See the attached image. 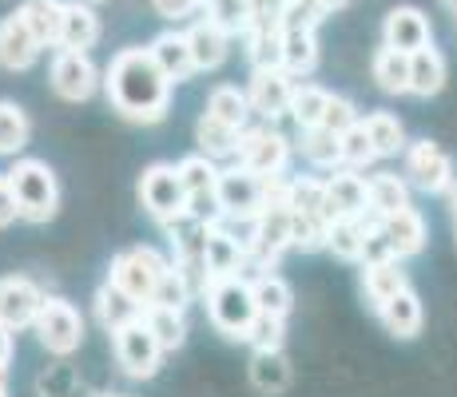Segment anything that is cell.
I'll return each instance as SVG.
<instances>
[{
    "label": "cell",
    "mask_w": 457,
    "mask_h": 397,
    "mask_svg": "<svg viewBox=\"0 0 457 397\" xmlns=\"http://www.w3.org/2000/svg\"><path fill=\"white\" fill-rule=\"evenodd\" d=\"M104 92L108 103L131 123H160L171 108V79L160 72L147 48H124L112 56L108 72H104Z\"/></svg>",
    "instance_id": "1"
},
{
    "label": "cell",
    "mask_w": 457,
    "mask_h": 397,
    "mask_svg": "<svg viewBox=\"0 0 457 397\" xmlns=\"http://www.w3.org/2000/svg\"><path fill=\"white\" fill-rule=\"evenodd\" d=\"M8 187H12L16 211L24 223H48L60 211V187H56V171L44 159H16L8 167Z\"/></svg>",
    "instance_id": "2"
},
{
    "label": "cell",
    "mask_w": 457,
    "mask_h": 397,
    "mask_svg": "<svg viewBox=\"0 0 457 397\" xmlns=\"http://www.w3.org/2000/svg\"><path fill=\"white\" fill-rule=\"evenodd\" d=\"M207 298V314L215 322L219 334L227 338H243L254 318V294H251V282L243 275H227V278H211L204 286Z\"/></svg>",
    "instance_id": "3"
},
{
    "label": "cell",
    "mask_w": 457,
    "mask_h": 397,
    "mask_svg": "<svg viewBox=\"0 0 457 397\" xmlns=\"http://www.w3.org/2000/svg\"><path fill=\"white\" fill-rule=\"evenodd\" d=\"M32 330H37L40 346L56 358H72L84 342V318L68 298H48L44 294L37 318H32Z\"/></svg>",
    "instance_id": "4"
},
{
    "label": "cell",
    "mask_w": 457,
    "mask_h": 397,
    "mask_svg": "<svg viewBox=\"0 0 457 397\" xmlns=\"http://www.w3.org/2000/svg\"><path fill=\"white\" fill-rule=\"evenodd\" d=\"M167 267H171V262H167L155 246H131V251H120L116 259H112L108 282H116V286L136 298V302H147Z\"/></svg>",
    "instance_id": "5"
},
{
    "label": "cell",
    "mask_w": 457,
    "mask_h": 397,
    "mask_svg": "<svg viewBox=\"0 0 457 397\" xmlns=\"http://www.w3.org/2000/svg\"><path fill=\"white\" fill-rule=\"evenodd\" d=\"M139 203L152 219L160 223H171L187 211V191L179 183V171L171 163H152L144 175H139Z\"/></svg>",
    "instance_id": "6"
},
{
    "label": "cell",
    "mask_w": 457,
    "mask_h": 397,
    "mask_svg": "<svg viewBox=\"0 0 457 397\" xmlns=\"http://www.w3.org/2000/svg\"><path fill=\"white\" fill-rule=\"evenodd\" d=\"M112 346H116V361L128 377H155L163 350L144 326V318H131L120 330H112Z\"/></svg>",
    "instance_id": "7"
},
{
    "label": "cell",
    "mask_w": 457,
    "mask_h": 397,
    "mask_svg": "<svg viewBox=\"0 0 457 397\" xmlns=\"http://www.w3.org/2000/svg\"><path fill=\"white\" fill-rule=\"evenodd\" d=\"M215 199L223 207V219H239V223H251L262 207V175L247 171V167H223L215 175Z\"/></svg>",
    "instance_id": "8"
},
{
    "label": "cell",
    "mask_w": 457,
    "mask_h": 397,
    "mask_svg": "<svg viewBox=\"0 0 457 397\" xmlns=\"http://www.w3.org/2000/svg\"><path fill=\"white\" fill-rule=\"evenodd\" d=\"M235 155H239V167L254 175H283L287 159H291V139L270 128H239Z\"/></svg>",
    "instance_id": "9"
},
{
    "label": "cell",
    "mask_w": 457,
    "mask_h": 397,
    "mask_svg": "<svg viewBox=\"0 0 457 397\" xmlns=\"http://www.w3.org/2000/svg\"><path fill=\"white\" fill-rule=\"evenodd\" d=\"M96 87H100V68L92 64V56L60 48L56 60H52V92L68 103H84L96 95Z\"/></svg>",
    "instance_id": "10"
},
{
    "label": "cell",
    "mask_w": 457,
    "mask_h": 397,
    "mask_svg": "<svg viewBox=\"0 0 457 397\" xmlns=\"http://www.w3.org/2000/svg\"><path fill=\"white\" fill-rule=\"evenodd\" d=\"M406 175L418 191L442 195V191H450V183H453V159L437 144H429V139H418V144L406 147Z\"/></svg>",
    "instance_id": "11"
},
{
    "label": "cell",
    "mask_w": 457,
    "mask_h": 397,
    "mask_svg": "<svg viewBox=\"0 0 457 397\" xmlns=\"http://www.w3.org/2000/svg\"><path fill=\"white\" fill-rule=\"evenodd\" d=\"M298 79L287 68H254L251 87H247V103L251 112H259L262 120H278L291 108V92Z\"/></svg>",
    "instance_id": "12"
},
{
    "label": "cell",
    "mask_w": 457,
    "mask_h": 397,
    "mask_svg": "<svg viewBox=\"0 0 457 397\" xmlns=\"http://www.w3.org/2000/svg\"><path fill=\"white\" fill-rule=\"evenodd\" d=\"M204 262H207V282L227 278V275H243V267H247V243L219 219L204 235Z\"/></svg>",
    "instance_id": "13"
},
{
    "label": "cell",
    "mask_w": 457,
    "mask_h": 397,
    "mask_svg": "<svg viewBox=\"0 0 457 397\" xmlns=\"http://www.w3.org/2000/svg\"><path fill=\"white\" fill-rule=\"evenodd\" d=\"M40 302H44V290L32 278H24V275L0 278V322H4L12 334L29 330L32 318L40 310Z\"/></svg>",
    "instance_id": "14"
},
{
    "label": "cell",
    "mask_w": 457,
    "mask_h": 397,
    "mask_svg": "<svg viewBox=\"0 0 457 397\" xmlns=\"http://www.w3.org/2000/svg\"><path fill=\"white\" fill-rule=\"evenodd\" d=\"M429 37H434V29H429V16L421 12L414 4H398L386 12V24H382V44H390V48L398 52H418L426 48Z\"/></svg>",
    "instance_id": "15"
},
{
    "label": "cell",
    "mask_w": 457,
    "mask_h": 397,
    "mask_svg": "<svg viewBox=\"0 0 457 397\" xmlns=\"http://www.w3.org/2000/svg\"><path fill=\"white\" fill-rule=\"evenodd\" d=\"M378 227H382L386 243H390V251L398 254V259H414V254L426 251V219H421L414 207L390 211V215L378 219Z\"/></svg>",
    "instance_id": "16"
},
{
    "label": "cell",
    "mask_w": 457,
    "mask_h": 397,
    "mask_svg": "<svg viewBox=\"0 0 457 397\" xmlns=\"http://www.w3.org/2000/svg\"><path fill=\"white\" fill-rule=\"evenodd\" d=\"M37 56H40V44L29 32V24L16 12L4 16V21H0V68H8V72H29V68L37 64Z\"/></svg>",
    "instance_id": "17"
},
{
    "label": "cell",
    "mask_w": 457,
    "mask_h": 397,
    "mask_svg": "<svg viewBox=\"0 0 457 397\" xmlns=\"http://www.w3.org/2000/svg\"><path fill=\"white\" fill-rule=\"evenodd\" d=\"M100 40V16L87 0H64V16H60V37L56 48H72V52H87Z\"/></svg>",
    "instance_id": "18"
},
{
    "label": "cell",
    "mask_w": 457,
    "mask_h": 397,
    "mask_svg": "<svg viewBox=\"0 0 457 397\" xmlns=\"http://www.w3.org/2000/svg\"><path fill=\"white\" fill-rule=\"evenodd\" d=\"M327 203L334 215H370V207H366V179L354 171V167H334L327 175Z\"/></svg>",
    "instance_id": "19"
},
{
    "label": "cell",
    "mask_w": 457,
    "mask_h": 397,
    "mask_svg": "<svg viewBox=\"0 0 457 397\" xmlns=\"http://www.w3.org/2000/svg\"><path fill=\"white\" fill-rule=\"evenodd\" d=\"M410 286V275L406 267H402V259H374V262H362V290L366 298H370V306L378 310L382 302H390L398 290Z\"/></svg>",
    "instance_id": "20"
},
{
    "label": "cell",
    "mask_w": 457,
    "mask_h": 397,
    "mask_svg": "<svg viewBox=\"0 0 457 397\" xmlns=\"http://www.w3.org/2000/svg\"><path fill=\"white\" fill-rule=\"evenodd\" d=\"M183 37H187L195 72H211V68H219L227 60V52H231V37H227L219 24H211V21L191 24V32H183Z\"/></svg>",
    "instance_id": "21"
},
{
    "label": "cell",
    "mask_w": 457,
    "mask_h": 397,
    "mask_svg": "<svg viewBox=\"0 0 457 397\" xmlns=\"http://www.w3.org/2000/svg\"><path fill=\"white\" fill-rule=\"evenodd\" d=\"M147 52H152V60L160 64V72L171 79V84H183V79L195 72V64H191L187 37H183V32H160V37L147 44Z\"/></svg>",
    "instance_id": "22"
},
{
    "label": "cell",
    "mask_w": 457,
    "mask_h": 397,
    "mask_svg": "<svg viewBox=\"0 0 457 397\" xmlns=\"http://www.w3.org/2000/svg\"><path fill=\"white\" fill-rule=\"evenodd\" d=\"M378 318H382V326L394 338H414L426 314H421V298L414 294V286H406V290H398L390 302L378 306Z\"/></svg>",
    "instance_id": "23"
},
{
    "label": "cell",
    "mask_w": 457,
    "mask_h": 397,
    "mask_svg": "<svg viewBox=\"0 0 457 397\" xmlns=\"http://www.w3.org/2000/svg\"><path fill=\"white\" fill-rule=\"evenodd\" d=\"M144 326L152 330V338L160 342V350H179L183 342H187V318H183L179 306H155V302H144Z\"/></svg>",
    "instance_id": "24"
},
{
    "label": "cell",
    "mask_w": 457,
    "mask_h": 397,
    "mask_svg": "<svg viewBox=\"0 0 457 397\" xmlns=\"http://www.w3.org/2000/svg\"><path fill=\"white\" fill-rule=\"evenodd\" d=\"M445 87V56L434 48V44H426V48L410 52V92L421 95V100H429V95H437Z\"/></svg>",
    "instance_id": "25"
},
{
    "label": "cell",
    "mask_w": 457,
    "mask_h": 397,
    "mask_svg": "<svg viewBox=\"0 0 457 397\" xmlns=\"http://www.w3.org/2000/svg\"><path fill=\"white\" fill-rule=\"evenodd\" d=\"M92 306H96V322H100L108 334L120 330V326L131 322V318H139V310H144V302H136L131 294H124L116 282H104V286L96 290Z\"/></svg>",
    "instance_id": "26"
},
{
    "label": "cell",
    "mask_w": 457,
    "mask_h": 397,
    "mask_svg": "<svg viewBox=\"0 0 457 397\" xmlns=\"http://www.w3.org/2000/svg\"><path fill=\"white\" fill-rule=\"evenodd\" d=\"M29 32L37 37L40 48H56V37H60V16H64V0H24L16 8Z\"/></svg>",
    "instance_id": "27"
},
{
    "label": "cell",
    "mask_w": 457,
    "mask_h": 397,
    "mask_svg": "<svg viewBox=\"0 0 457 397\" xmlns=\"http://www.w3.org/2000/svg\"><path fill=\"white\" fill-rule=\"evenodd\" d=\"M314 64H319V40H314V29L306 24H291L283 29V68L298 76H311Z\"/></svg>",
    "instance_id": "28"
},
{
    "label": "cell",
    "mask_w": 457,
    "mask_h": 397,
    "mask_svg": "<svg viewBox=\"0 0 457 397\" xmlns=\"http://www.w3.org/2000/svg\"><path fill=\"white\" fill-rule=\"evenodd\" d=\"M251 382L262 393H283L291 385V361H287L283 346L275 350H254L251 358Z\"/></svg>",
    "instance_id": "29"
},
{
    "label": "cell",
    "mask_w": 457,
    "mask_h": 397,
    "mask_svg": "<svg viewBox=\"0 0 457 397\" xmlns=\"http://www.w3.org/2000/svg\"><path fill=\"white\" fill-rule=\"evenodd\" d=\"M370 72H374V84L382 87V92H390V95L410 92V56L406 52L382 44V48L374 52V60H370Z\"/></svg>",
    "instance_id": "30"
},
{
    "label": "cell",
    "mask_w": 457,
    "mask_h": 397,
    "mask_svg": "<svg viewBox=\"0 0 457 397\" xmlns=\"http://www.w3.org/2000/svg\"><path fill=\"white\" fill-rule=\"evenodd\" d=\"M366 207H370V215H390V211H402L410 207V187L402 175H374V179H366Z\"/></svg>",
    "instance_id": "31"
},
{
    "label": "cell",
    "mask_w": 457,
    "mask_h": 397,
    "mask_svg": "<svg viewBox=\"0 0 457 397\" xmlns=\"http://www.w3.org/2000/svg\"><path fill=\"white\" fill-rule=\"evenodd\" d=\"M362 227H366V215H334L330 227H327V251H334L338 259L346 262H358L362 259Z\"/></svg>",
    "instance_id": "32"
},
{
    "label": "cell",
    "mask_w": 457,
    "mask_h": 397,
    "mask_svg": "<svg viewBox=\"0 0 457 397\" xmlns=\"http://www.w3.org/2000/svg\"><path fill=\"white\" fill-rule=\"evenodd\" d=\"M207 116H215L219 123H227V128H247V116H251L247 92H239V87H231V84L211 87V95H207Z\"/></svg>",
    "instance_id": "33"
},
{
    "label": "cell",
    "mask_w": 457,
    "mask_h": 397,
    "mask_svg": "<svg viewBox=\"0 0 457 397\" xmlns=\"http://www.w3.org/2000/svg\"><path fill=\"white\" fill-rule=\"evenodd\" d=\"M251 294H254V310H262V314L287 318L295 306V290L287 286V278L270 275V270H262V275L251 282Z\"/></svg>",
    "instance_id": "34"
},
{
    "label": "cell",
    "mask_w": 457,
    "mask_h": 397,
    "mask_svg": "<svg viewBox=\"0 0 457 397\" xmlns=\"http://www.w3.org/2000/svg\"><path fill=\"white\" fill-rule=\"evenodd\" d=\"M362 128H366V136H370L378 155L406 152V128H402V120L390 116V112H370V116L362 120Z\"/></svg>",
    "instance_id": "35"
},
{
    "label": "cell",
    "mask_w": 457,
    "mask_h": 397,
    "mask_svg": "<svg viewBox=\"0 0 457 397\" xmlns=\"http://www.w3.org/2000/svg\"><path fill=\"white\" fill-rule=\"evenodd\" d=\"M29 136L32 123L24 116V108L12 100H0V155H21L29 147Z\"/></svg>",
    "instance_id": "36"
},
{
    "label": "cell",
    "mask_w": 457,
    "mask_h": 397,
    "mask_svg": "<svg viewBox=\"0 0 457 397\" xmlns=\"http://www.w3.org/2000/svg\"><path fill=\"white\" fill-rule=\"evenodd\" d=\"M195 139H199V152L207 159H227L235 155V144H239V128H227V123H219L215 116H199L195 123Z\"/></svg>",
    "instance_id": "37"
},
{
    "label": "cell",
    "mask_w": 457,
    "mask_h": 397,
    "mask_svg": "<svg viewBox=\"0 0 457 397\" xmlns=\"http://www.w3.org/2000/svg\"><path fill=\"white\" fill-rule=\"evenodd\" d=\"M303 155L311 159L314 167H322V171H334V167H342V147H338V136L327 128H303Z\"/></svg>",
    "instance_id": "38"
},
{
    "label": "cell",
    "mask_w": 457,
    "mask_h": 397,
    "mask_svg": "<svg viewBox=\"0 0 457 397\" xmlns=\"http://www.w3.org/2000/svg\"><path fill=\"white\" fill-rule=\"evenodd\" d=\"M291 211L298 215H319V219H334L330 203H327V183L322 179H291Z\"/></svg>",
    "instance_id": "39"
},
{
    "label": "cell",
    "mask_w": 457,
    "mask_h": 397,
    "mask_svg": "<svg viewBox=\"0 0 457 397\" xmlns=\"http://www.w3.org/2000/svg\"><path fill=\"white\" fill-rule=\"evenodd\" d=\"M327 87L319 84H295L291 92V108H287V116H291L298 128H314V123L322 120V108H327Z\"/></svg>",
    "instance_id": "40"
},
{
    "label": "cell",
    "mask_w": 457,
    "mask_h": 397,
    "mask_svg": "<svg viewBox=\"0 0 457 397\" xmlns=\"http://www.w3.org/2000/svg\"><path fill=\"white\" fill-rule=\"evenodd\" d=\"M247 56L254 68H283V29H247Z\"/></svg>",
    "instance_id": "41"
},
{
    "label": "cell",
    "mask_w": 457,
    "mask_h": 397,
    "mask_svg": "<svg viewBox=\"0 0 457 397\" xmlns=\"http://www.w3.org/2000/svg\"><path fill=\"white\" fill-rule=\"evenodd\" d=\"M179 183H183V191L187 195H204V191H215V175H219V167H215V159H207L204 152L199 155H187L179 167Z\"/></svg>",
    "instance_id": "42"
},
{
    "label": "cell",
    "mask_w": 457,
    "mask_h": 397,
    "mask_svg": "<svg viewBox=\"0 0 457 397\" xmlns=\"http://www.w3.org/2000/svg\"><path fill=\"white\" fill-rule=\"evenodd\" d=\"M338 147H342V167H370L378 152H374V144H370V136H366V128H362V120L358 123H350L346 131L338 136Z\"/></svg>",
    "instance_id": "43"
},
{
    "label": "cell",
    "mask_w": 457,
    "mask_h": 397,
    "mask_svg": "<svg viewBox=\"0 0 457 397\" xmlns=\"http://www.w3.org/2000/svg\"><path fill=\"white\" fill-rule=\"evenodd\" d=\"M207 8V21L219 24V29L227 32V37H239V32H247V0H204Z\"/></svg>",
    "instance_id": "44"
},
{
    "label": "cell",
    "mask_w": 457,
    "mask_h": 397,
    "mask_svg": "<svg viewBox=\"0 0 457 397\" xmlns=\"http://www.w3.org/2000/svg\"><path fill=\"white\" fill-rule=\"evenodd\" d=\"M327 227H330L327 219L291 211V246H303V251H327Z\"/></svg>",
    "instance_id": "45"
},
{
    "label": "cell",
    "mask_w": 457,
    "mask_h": 397,
    "mask_svg": "<svg viewBox=\"0 0 457 397\" xmlns=\"http://www.w3.org/2000/svg\"><path fill=\"white\" fill-rule=\"evenodd\" d=\"M283 322H287V318H278V314L254 310L247 334H243V342H251L254 350H275V346H283Z\"/></svg>",
    "instance_id": "46"
},
{
    "label": "cell",
    "mask_w": 457,
    "mask_h": 397,
    "mask_svg": "<svg viewBox=\"0 0 457 397\" xmlns=\"http://www.w3.org/2000/svg\"><path fill=\"white\" fill-rule=\"evenodd\" d=\"M191 286H187V278L179 275V270L175 267H167L163 275H160V282H155V290H152V298H147V302H155V306H187L191 302Z\"/></svg>",
    "instance_id": "47"
},
{
    "label": "cell",
    "mask_w": 457,
    "mask_h": 397,
    "mask_svg": "<svg viewBox=\"0 0 457 397\" xmlns=\"http://www.w3.org/2000/svg\"><path fill=\"white\" fill-rule=\"evenodd\" d=\"M350 123H358V108H354V103H350L346 95H327V108H322L319 128H327V131H334V136H342Z\"/></svg>",
    "instance_id": "48"
},
{
    "label": "cell",
    "mask_w": 457,
    "mask_h": 397,
    "mask_svg": "<svg viewBox=\"0 0 457 397\" xmlns=\"http://www.w3.org/2000/svg\"><path fill=\"white\" fill-rule=\"evenodd\" d=\"M152 8L163 16V21H183L199 8V0H152Z\"/></svg>",
    "instance_id": "49"
},
{
    "label": "cell",
    "mask_w": 457,
    "mask_h": 397,
    "mask_svg": "<svg viewBox=\"0 0 457 397\" xmlns=\"http://www.w3.org/2000/svg\"><path fill=\"white\" fill-rule=\"evenodd\" d=\"M16 219H21V211H16L12 187H8V175H0V231H4V227H12Z\"/></svg>",
    "instance_id": "50"
},
{
    "label": "cell",
    "mask_w": 457,
    "mask_h": 397,
    "mask_svg": "<svg viewBox=\"0 0 457 397\" xmlns=\"http://www.w3.org/2000/svg\"><path fill=\"white\" fill-rule=\"evenodd\" d=\"M8 361H12V330L0 322V377L8 374Z\"/></svg>",
    "instance_id": "51"
},
{
    "label": "cell",
    "mask_w": 457,
    "mask_h": 397,
    "mask_svg": "<svg viewBox=\"0 0 457 397\" xmlns=\"http://www.w3.org/2000/svg\"><path fill=\"white\" fill-rule=\"evenodd\" d=\"M450 211H453V219H457V179L450 183Z\"/></svg>",
    "instance_id": "52"
},
{
    "label": "cell",
    "mask_w": 457,
    "mask_h": 397,
    "mask_svg": "<svg viewBox=\"0 0 457 397\" xmlns=\"http://www.w3.org/2000/svg\"><path fill=\"white\" fill-rule=\"evenodd\" d=\"M0 397H8V390H4V377H0Z\"/></svg>",
    "instance_id": "53"
},
{
    "label": "cell",
    "mask_w": 457,
    "mask_h": 397,
    "mask_svg": "<svg viewBox=\"0 0 457 397\" xmlns=\"http://www.w3.org/2000/svg\"><path fill=\"white\" fill-rule=\"evenodd\" d=\"M442 4H450V8H453V12H457V0H442Z\"/></svg>",
    "instance_id": "54"
},
{
    "label": "cell",
    "mask_w": 457,
    "mask_h": 397,
    "mask_svg": "<svg viewBox=\"0 0 457 397\" xmlns=\"http://www.w3.org/2000/svg\"><path fill=\"white\" fill-rule=\"evenodd\" d=\"M100 397H124V393H100Z\"/></svg>",
    "instance_id": "55"
},
{
    "label": "cell",
    "mask_w": 457,
    "mask_h": 397,
    "mask_svg": "<svg viewBox=\"0 0 457 397\" xmlns=\"http://www.w3.org/2000/svg\"><path fill=\"white\" fill-rule=\"evenodd\" d=\"M87 4H104V0H87Z\"/></svg>",
    "instance_id": "56"
},
{
    "label": "cell",
    "mask_w": 457,
    "mask_h": 397,
    "mask_svg": "<svg viewBox=\"0 0 457 397\" xmlns=\"http://www.w3.org/2000/svg\"><path fill=\"white\" fill-rule=\"evenodd\" d=\"M199 4H204V0H199Z\"/></svg>",
    "instance_id": "57"
}]
</instances>
